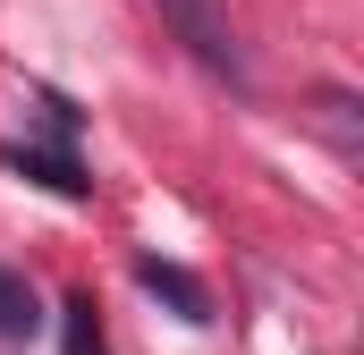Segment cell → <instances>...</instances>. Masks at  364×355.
Instances as JSON below:
<instances>
[{"mask_svg": "<svg viewBox=\"0 0 364 355\" xmlns=\"http://www.w3.org/2000/svg\"><path fill=\"white\" fill-rule=\"evenodd\" d=\"M161 26L178 34L186 51L212 68V77H246V51H237V26H229V0H153Z\"/></svg>", "mask_w": 364, "mask_h": 355, "instance_id": "cell-1", "label": "cell"}, {"mask_svg": "<svg viewBox=\"0 0 364 355\" xmlns=\"http://www.w3.org/2000/svg\"><path fill=\"white\" fill-rule=\"evenodd\" d=\"M136 279H144V288H153L178 322H212V296H203V279H195V271L161 263V254H144V263H136Z\"/></svg>", "mask_w": 364, "mask_h": 355, "instance_id": "cell-2", "label": "cell"}, {"mask_svg": "<svg viewBox=\"0 0 364 355\" xmlns=\"http://www.w3.org/2000/svg\"><path fill=\"white\" fill-rule=\"evenodd\" d=\"M43 330V305H34V279L0 263V339H34Z\"/></svg>", "mask_w": 364, "mask_h": 355, "instance_id": "cell-3", "label": "cell"}, {"mask_svg": "<svg viewBox=\"0 0 364 355\" xmlns=\"http://www.w3.org/2000/svg\"><path fill=\"white\" fill-rule=\"evenodd\" d=\"M9 170H26V178H43V186H51V195H68V203H77V195H93V178L77 170V161H68V153H26V144H17V153H9Z\"/></svg>", "mask_w": 364, "mask_h": 355, "instance_id": "cell-4", "label": "cell"}, {"mask_svg": "<svg viewBox=\"0 0 364 355\" xmlns=\"http://www.w3.org/2000/svg\"><path fill=\"white\" fill-rule=\"evenodd\" d=\"M68 355H102V322H93V296H68Z\"/></svg>", "mask_w": 364, "mask_h": 355, "instance_id": "cell-5", "label": "cell"}]
</instances>
